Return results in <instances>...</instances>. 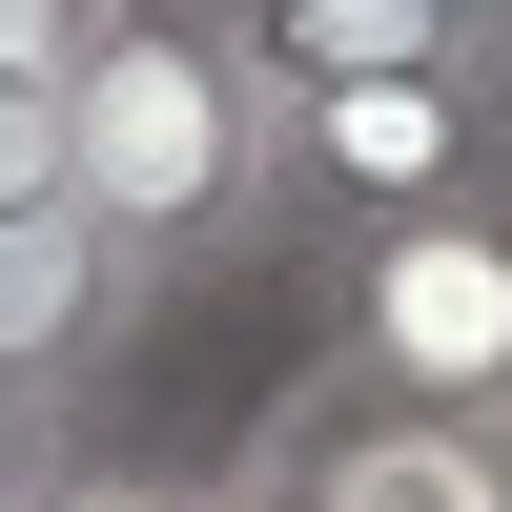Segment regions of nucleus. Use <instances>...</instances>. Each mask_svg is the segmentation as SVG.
Wrapping results in <instances>:
<instances>
[{
  "label": "nucleus",
  "mask_w": 512,
  "mask_h": 512,
  "mask_svg": "<svg viewBox=\"0 0 512 512\" xmlns=\"http://www.w3.org/2000/svg\"><path fill=\"white\" fill-rule=\"evenodd\" d=\"M62 103H82V205L123 246H164V287L267 246V62L226 0H103Z\"/></svg>",
  "instance_id": "1"
},
{
  "label": "nucleus",
  "mask_w": 512,
  "mask_h": 512,
  "mask_svg": "<svg viewBox=\"0 0 512 512\" xmlns=\"http://www.w3.org/2000/svg\"><path fill=\"white\" fill-rule=\"evenodd\" d=\"M512 185V62H390V82H267V246H369Z\"/></svg>",
  "instance_id": "2"
},
{
  "label": "nucleus",
  "mask_w": 512,
  "mask_h": 512,
  "mask_svg": "<svg viewBox=\"0 0 512 512\" xmlns=\"http://www.w3.org/2000/svg\"><path fill=\"white\" fill-rule=\"evenodd\" d=\"M328 369L390 410H512V185L431 205V226H369L328 246Z\"/></svg>",
  "instance_id": "3"
},
{
  "label": "nucleus",
  "mask_w": 512,
  "mask_h": 512,
  "mask_svg": "<svg viewBox=\"0 0 512 512\" xmlns=\"http://www.w3.org/2000/svg\"><path fill=\"white\" fill-rule=\"evenodd\" d=\"M246 472H287L308 512H512L472 410H390V390H349V369H308V390L267 410V451H246Z\"/></svg>",
  "instance_id": "4"
},
{
  "label": "nucleus",
  "mask_w": 512,
  "mask_h": 512,
  "mask_svg": "<svg viewBox=\"0 0 512 512\" xmlns=\"http://www.w3.org/2000/svg\"><path fill=\"white\" fill-rule=\"evenodd\" d=\"M144 308H164V246H123L82 185L0 226V369H62V390H103V369L144 349Z\"/></svg>",
  "instance_id": "5"
},
{
  "label": "nucleus",
  "mask_w": 512,
  "mask_h": 512,
  "mask_svg": "<svg viewBox=\"0 0 512 512\" xmlns=\"http://www.w3.org/2000/svg\"><path fill=\"white\" fill-rule=\"evenodd\" d=\"M267 82H390V62H492L451 0H226Z\"/></svg>",
  "instance_id": "6"
},
{
  "label": "nucleus",
  "mask_w": 512,
  "mask_h": 512,
  "mask_svg": "<svg viewBox=\"0 0 512 512\" xmlns=\"http://www.w3.org/2000/svg\"><path fill=\"white\" fill-rule=\"evenodd\" d=\"M62 472H82V390L62 369H0V512H41Z\"/></svg>",
  "instance_id": "7"
},
{
  "label": "nucleus",
  "mask_w": 512,
  "mask_h": 512,
  "mask_svg": "<svg viewBox=\"0 0 512 512\" xmlns=\"http://www.w3.org/2000/svg\"><path fill=\"white\" fill-rule=\"evenodd\" d=\"M62 185H82V103H62V82H0V226L62 205Z\"/></svg>",
  "instance_id": "8"
},
{
  "label": "nucleus",
  "mask_w": 512,
  "mask_h": 512,
  "mask_svg": "<svg viewBox=\"0 0 512 512\" xmlns=\"http://www.w3.org/2000/svg\"><path fill=\"white\" fill-rule=\"evenodd\" d=\"M41 512H226V472H103V451H82Z\"/></svg>",
  "instance_id": "9"
},
{
  "label": "nucleus",
  "mask_w": 512,
  "mask_h": 512,
  "mask_svg": "<svg viewBox=\"0 0 512 512\" xmlns=\"http://www.w3.org/2000/svg\"><path fill=\"white\" fill-rule=\"evenodd\" d=\"M82 21H103V0H0V82H62Z\"/></svg>",
  "instance_id": "10"
},
{
  "label": "nucleus",
  "mask_w": 512,
  "mask_h": 512,
  "mask_svg": "<svg viewBox=\"0 0 512 512\" xmlns=\"http://www.w3.org/2000/svg\"><path fill=\"white\" fill-rule=\"evenodd\" d=\"M226 512H308V492H287V472H226Z\"/></svg>",
  "instance_id": "11"
},
{
  "label": "nucleus",
  "mask_w": 512,
  "mask_h": 512,
  "mask_svg": "<svg viewBox=\"0 0 512 512\" xmlns=\"http://www.w3.org/2000/svg\"><path fill=\"white\" fill-rule=\"evenodd\" d=\"M451 21H472V41H492V62H512V0H451Z\"/></svg>",
  "instance_id": "12"
},
{
  "label": "nucleus",
  "mask_w": 512,
  "mask_h": 512,
  "mask_svg": "<svg viewBox=\"0 0 512 512\" xmlns=\"http://www.w3.org/2000/svg\"><path fill=\"white\" fill-rule=\"evenodd\" d=\"M492 492H512V410H492Z\"/></svg>",
  "instance_id": "13"
}]
</instances>
